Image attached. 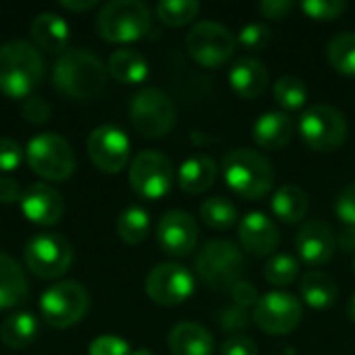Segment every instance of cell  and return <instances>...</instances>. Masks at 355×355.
Here are the masks:
<instances>
[{"mask_svg": "<svg viewBox=\"0 0 355 355\" xmlns=\"http://www.w3.org/2000/svg\"><path fill=\"white\" fill-rule=\"evenodd\" d=\"M106 64L85 48L64 50L52 69L56 89L73 100H92L106 85Z\"/></svg>", "mask_w": 355, "mask_h": 355, "instance_id": "obj_1", "label": "cell"}, {"mask_svg": "<svg viewBox=\"0 0 355 355\" xmlns=\"http://www.w3.org/2000/svg\"><path fill=\"white\" fill-rule=\"evenodd\" d=\"M225 183L243 200H262L275 187V168L270 160L252 148H235L220 162Z\"/></svg>", "mask_w": 355, "mask_h": 355, "instance_id": "obj_2", "label": "cell"}, {"mask_svg": "<svg viewBox=\"0 0 355 355\" xmlns=\"http://www.w3.org/2000/svg\"><path fill=\"white\" fill-rule=\"evenodd\" d=\"M44 77L40 50L23 40L0 46V92L8 98H29Z\"/></svg>", "mask_w": 355, "mask_h": 355, "instance_id": "obj_3", "label": "cell"}, {"mask_svg": "<svg viewBox=\"0 0 355 355\" xmlns=\"http://www.w3.org/2000/svg\"><path fill=\"white\" fill-rule=\"evenodd\" d=\"M152 27V12L141 0H110L96 19L98 33L108 42H135L141 40Z\"/></svg>", "mask_w": 355, "mask_h": 355, "instance_id": "obj_4", "label": "cell"}, {"mask_svg": "<svg viewBox=\"0 0 355 355\" xmlns=\"http://www.w3.org/2000/svg\"><path fill=\"white\" fill-rule=\"evenodd\" d=\"M196 270L208 287L216 291H231L239 281H243V254L227 239H212L200 250L196 258Z\"/></svg>", "mask_w": 355, "mask_h": 355, "instance_id": "obj_5", "label": "cell"}, {"mask_svg": "<svg viewBox=\"0 0 355 355\" xmlns=\"http://www.w3.org/2000/svg\"><path fill=\"white\" fill-rule=\"evenodd\" d=\"M25 158L31 171L46 181H64L75 171V152L71 144L54 131L33 135L27 141Z\"/></svg>", "mask_w": 355, "mask_h": 355, "instance_id": "obj_6", "label": "cell"}, {"mask_svg": "<svg viewBox=\"0 0 355 355\" xmlns=\"http://www.w3.org/2000/svg\"><path fill=\"white\" fill-rule=\"evenodd\" d=\"M185 46L189 56L200 67L218 69L233 58L237 48V35L223 23L200 21L189 29Z\"/></svg>", "mask_w": 355, "mask_h": 355, "instance_id": "obj_7", "label": "cell"}, {"mask_svg": "<svg viewBox=\"0 0 355 355\" xmlns=\"http://www.w3.org/2000/svg\"><path fill=\"white\" fill-rule=\"evenodd\" d=\"M300 137L314 152H335L347 139V121L329 104H314L300 116Z\"/></svg>", "mask_w": 355, "mask_h": 355, "instance_id": "obj_8", "label": "cell"}, {"mask_svg": "<svg viewBox=\"0 0 355 355\" xmlns=\"http://www.w3.org/2000/svg\"><path fill=\"white\" fill-rule=\"evenodd\" d=\"M40 310L52 329H69L87 314L89 293L77 281H60L42 293Z\"/></svg>", "mask_w": 355, "mask_h": 355, "instance_id": "obj_9", "label": "cell"}, {"mask_svg": "<svg viewBox=\"0 0 355 355\" xmlns=\"http://www.w3.org/2000/svg\"><path fill=\"white\" fill-rule=\"evenodd\" d=\"M133 127L146 137H164L177 121V110L168 94L158 87L139 89L129 106Z\"/></svg>", "mask_w": 355, "mask_h": 355, "instance_id": "obj_10", "label": "cell"}, {"mask_svg": "<svg viewBox=\"0 0 355 355\" xmlns=\"http://www.w3.org/2000/svg\"><path fill=\"white\" fill-rule=\"evenodd\" d=\"M25 264L40 279H58L73 264V245L58 233H37L25 243Z\"/></svg>", "mask_w": 355, "mask_h": 355, "instance_id": "obj_11", "label": "cell"}, {"mask_svg": "<svg viewBox=\"0 0 355 355\" xmlns=\"http://www.w3.org/2000/svg\"><path fill=\"white\" fill-rule=\"evenodd\" d=\"M173 181H175V168L164 154L146 150L131 160L129 183L139 198L160 200L171 191Z\"/></svg>", "mask_w": 355, "mask_h": 355, "instance_id": "obj_12", "label": "cell"}, {"mask_svg": "<svg viewBox=\"0 0 355 355\" xmlns=\"http://www.w3.org/2000/svg\"><path fill=\"white\" fill-rule=\"evenodd\" d=\"M304 316L302 302L287 291H270L262 295L252 312L254 322L272 337H283L293 333Z\"/></svg>", "mask_w": 355, "mask_h": 355, "instance_id": "obj_13", "label": "cell"}, {"mask_svg": "<svg viewBox=\"0 0 355 355\" xmlns=\"http://www.w3.org/2000/svg\"><path fill=\"white\" fill-rule=\"evenodd\" d=\"M196 279L189 268L177 262L156 264L146 277V293L160 306H179L191 297Z\"/></svg>", "mask_w": 355, "mask_h": 355, "instance_id": "obj_14", "label": "cell"}, {"mask_svg": "<svg viewBox=\"0 0 355 355\" xmlns=\"http://www.w3.org/2000/svg\"><path fill=\"white\" fill-rule=\"evenodd\" d=\"M87 154L104 173H121L129 164L131 141L121 127L100 125L87 137Z\"/></svg>", "mask_w": 355, "mask_h": 355, "instance_id": "obj_15", "label": "cell"}, {"mask_svg": "<svg viewBox=\"0 0 355 355\" xmlns=\"http://www.w3.org/2000/svg\"><path fill=\"white\" fill-rule=\"evenodd\" d=\"M200 229L196 218L185 210H168L156 225V241L160 250L173 258L189 256L198 245Z\"/></svg>", "mask_w": 355, "mask_h": 355, "instance_id": "obj_16", "label": "cell"}, {"mask_svg": "<svg viewBox=\"0 0 355 355\" xmlns=\"http://www.w3.org/2000/svg\"><path fill=\"white\" fill-rule=\"evenodd\" d=\"M295 250L304 264L324 266L337 252V235L324 220H306L295 235Z\"/></svg>", "mask_w": 355, "mask_h": 355, "instance_id": "obj_17", "label": "cell"}, {"mask_svg": "<svg viewBox=\"0 0 355 355\" xmlns=\"http://www.w3.org/2000/svg\"><path fill=\"white\" fill-rule=\"evenodd\" d=\"M19 204L25 218L40 227H52L60 223L64 214L62 196L48 183H31L27 189H23Z\"/></svg>", "mask_w": 355, "mask_h": 355, "instance_id": "obj_18", "label": "cell"}, {"mask_svg": "<svg viewBox=\"0 0 355 355\" xmlns=\"http://www.w3.org/2000/svg\"><path fill=\"white\" fill-rule=\"evenodd\" d=\"M239 243L241 250L254 258L270 256L281 241V233L277 223L264 212H250L239 223Z\"/></svg>", "mask_w": 355, "mask_h": 355, "instance_id": "obj_19", "label": "cell"}, {"mask_svg": "<svg viewBox=\"0 0 355 355\" xmlns=\"http://www.w3.org/2000/svg\"><path fill=\"white\" fill-rule=\"evenodd\" d=\"M229 83L239 98L254 100L268 87V69L254 56H241L229 71Z\"/></svg>", "mask_w": 355, "mask_h": 355, "instance_id": "obj_20", "label": "cell"}, {"mask_svg": "<svg viewBox=\"0 0 355 355\" xmlns=\"http://www.w3.org/2000/svg\"><path fill=\"white\" fill-rule=\"evenodd\" d=\"M295 123L283 110H268L260 114L252 127L254 141L264 150H281L293 139Z\"/></svg>", "mask_w": 355, "mask_h": 355, "instance_id": "obj_21", "label": "cell"}, {"mask_svg": "<svg viewBox=\"0 0 355 355\" xmlns=\"http://www.w3.org/2000/svg\"><path fill=\"white\" fill-rule=\"evenodd\" d=\"M168 352L173 355H212L214 337L198 322H179L168 331Z\"/></svg>", "mask_w": 355, "mask_h": 355, "instance_id": "obj_22", "label": "cell"}, {"mask_svg": "<svg viewBox=\"0 0 355 355\" xmlns=\"http://www.w3.org/2000/svg\"><path fill=\"white\" fill-rule=\"evenodd\" d=\"M218 177V164L212 156L200 154L187 158L177 173V183L185 193L198 196L208 191Z\"/></svg>", "mask_w": 355, "mask_h": 355, "instance_id": "obj_23", "label": "cell"}, {"mask_svg": "<svg viewBox=\"0 0 355 355\" xmlns=\"http://www.w3.org/2000/svg\"><path fill=\"white\" fill-rule=\"evenodd\" d=\"M31 37L37 48L46 52H64L69 44V23L56 12H40L29 25Z\"/></svg>", "mask_w": 355, "mask_h": 355, "instance_id": "obj_24", "label": "cell"}, {"mask_svg": "<svg viewBox=\"0 0 355 355\" xmlns=\"http://www.w3.org/2000/svg\"><path fill=\"white\" fill-rule=\"evenodd\" d=\"M29 285L19 262L0 252V310L21 306L27 300Z\"/></svg>", "mask_w": 355, "mask_h": 355, "instance_id": "obj_25", "label": "cell"}, {"mask_svg": "<svg viewBox=\"0 0 355 355\" xmlns=\"http://www.w3.org/2000/svg\"><path fill=\"white\" fill-rule=\"evenodd\" d=\"M106 71L125 85H135V83H144L146 77L150 75V67L148 60L141 52L133 50V48H119L108 56L106 62Z\"/></svg>", "mask_w": 355, "mask_h": 355, "instance_id": "obj_26", "label": "cell"}, {"mask_svg": "<svg viewBox=\"0 0 355 355\" xmlns=\"http://www.w3.org/2000/svg\"><path fill=\"white\" fill-rule=\"evenodd\" d=\"M300 295L312 310H327L337 302L339 287L331 275L322 270H310L300 279Z\"/></svg>", "mask_w": 355, "mask_h": 355, "instance_id": "obj_27", "label": "cell"}, {"mask_svg": "<svg viewBox=\"0 0 355 355\" xmlns=\"http://www.w3.org/2000/svg\"><path fill=\"white\" fill-rule=\"evenodd\" d=\"M308 196L302 187L297 185H281L275 189L272 193V200H270V210L272 214L281 220V223H287V225H297L306 218L308 214Z\"/></svg>", "mask_w": 355, "mask_h": 355, "instance_id": "obj_28", "label": "cell"}, {"mask_svg": "<svg viewBox=\"0 0 355 355\" xmlns=\"http://www.w3.org/2000/svg\"><path fill=\"white\" fill-rule=\"evenodd\" d=\"M35 335H37V320L29 312L10 314L0 324V341L8 349H15V352L31 345Z\"/></svg>", "mask_w": 355, "mask_h": 355, "instance_id": "obj_29", "label": "cell"}, {"mask_svg": "<svg viewBox=\"0 0 355 355\" xmlns=\"http://www.w3.org/2000/svg\"><path fill=\"white\" fill-rule=\"evenodd\" d=\"M200 218L210 229L227 231V229H231L239 220V212H237V206L229 198L214 196V198H208V200L202 202Z\"/></svg>", "mask_w": 355, "mask_h": 355, "instance_id": "obj_30", "label": "cell"}, {"mask_svg": "<svg viewBox=\"0 0 355 355\" xmlns=\"http://www.w3.org/2000/svg\"><path fill=\"white\" fill-rule=\"evenodd\" d=\"M116 233L129 245L141 243L150 233V214L139 206L125 208L116 218Z\"/></svg>", "mask_w": 355, "mask_h": 355, "instance_id": "obj_31", "label": "cell"}, {"mask_svg": "<svg viewBox=\"0 0 355 355\" xmlns=\"http://www.w3.org/2000/svg\"><path fill=\"white\" fill-rule=\"evenodd\" d=\"M331 67L343 75H355V31H343L335 35L327 48Z\"/></svg>", "mask_w": 355, "mask_h": 355, "instance_id": "obj_32", "label": "cell"}, {"mask_svg": "<svg viewBox=\"0 0 355 355\" xmlns=\"http://www.w3.org/2000/svg\"><path fill=\"white\" fill-rule=\"evenodd\" d=\"M200 8L202 4L198 0H162L156 4V17L164 25L183 27L198 17Z\"/></svg>", "mask_w": 355, "mask_h": 355, "instance_id": "obj_33", "label": "cell"}, {"mask_svg": "<svg viewBox=\"0 0 355 355\" xmlns=\"http://www.w3.org/2000/svg\"><path fill=\"white\" fill-rule=\"evenodd\" d=\"M275 100L285 110H297L308 100V87L306 83L295 75H283L272 85Z\"/></svg>", "mask_w": 355, "mask_h": 355, "instance_id": "obj_34", "label": "cell"}, {"mask_svg": "<svg viewBox=\"0 0 355 355\" xmlns=\"http://www.w3.org/2000/svg\"><path fill=\"white\" fill-rule=\"evenodd\" d=\"M300 277V260L291 254H275L264 264V279L272 287H289Z\"/></svg>", "mask_w": 355, "mask_h": 355, "instance_id": "obj_35", "label": "cell"}, {"mask_svg": "<svg viewBox=\"0 0 355 355\" xmlns=\"http://www.w3.org/2000/svg\"><path fill=\"white\" fill-rule=\"evenodd\" d=\"M300 8L314 21H335L345 12L347 2L345 0H304L300 2Z\"/></svg>", "mask_w": 355, "mask_h": 355, "instance_id": "obj_36", "label": "cell"}, {"mask_svg": "<svg viewBox=\"0 0 355 355\" xmlns=\"http://www.w3.org/2000/svg\"><path fill=\"white\" fill-rule=\"evenodd\" d=\"M270 42H272V31L264 23H248L245 27H241V31L237 35V44H241L245 50H254V52L264 50Z\"/></svg>", "mask_w": 355, "mask_h": 355, "instance_id": "obj_37", "label": "cell"}, {"mask_svg": "<svg viewBox=\"0 0 355 355\" xmlns=\"http://www.w3.org/2000/svg\"><path fill=\"white\" fill-rule=\"evenodd\" d=\"M250 320H252V314L239 306H227V308L218 310V327L223 331H227L229 337L245 333L250 327Z\"/></svg>", "mask_w": 355, "mask_h": 355, "instance_id": "obj_38", "label": "cell"}, {"mask_svg": "<svg viewBox=\"0 0 355 355\" xmlns=\"http://www.w3.org/2000/svg\"><path fill=\"white\" fill-rule=\"evenodd\" d=\"M89 355H131V345L116 335H100L89 343Z\"/></svg>", "mask_w": 355, "mask_h": 355, "instance_id": "obj_39", "label": "cell"}, {"mask_svg": "<svg viewBox=\"0 0 355 355\" xmlns=\"http://www.w3.org/2000/svg\"><path fill=\"white\" fill-rule=\"evenodd\" d=\"M25 156V150L21 148L19 141L10 137H0V171L10 173L21 166Z\"/></svg>", "mask_w": 355, "mask_h": 355, "instance_id": "obj_40", "label": "cell"}, {"mask_svg": "<svg viewBox=\"0 0 355 355\" xmlns=\"http://www.w3.org/2000/svg\"><path fill=\"white\" fill-rule=\"evenodd\" d=\"M335 214L347 227H355V183L343 187L335 200Z\"/></svg>", "mask_w": 355, "mask_h": 355, "instance_id": "obj_41", "label": "cell"}, {"mask_svg": "<svg viewBox=\"0 0 355 355\" xmlns=\"http://www.w3.org/2000/svg\"><path fill=\"white\" fill-rule=\"evenodd\" d=\"M21 112L29 123L42 125V123H46L50 119V104L40 96H29V98H25Z\"/></svg>", "mask_w": 355, "mask_h": 355, "instance_id": "obj_42", "label": "cell"}, {"mask_svg": "<svg viewBox=\"0 0 355 355\" xmlns=\"http://www.w3.org/2000/svg\"><path fill=\"white\" fill-rule=\"evenodd\" d=\"M220 355H258V345L245 335H233L223 341Z\"/></svg>", "mask_w": 355, "mask_h": 355, "instance_id": "obj_43", "label": "cell"}, {"mask_svg": "<svg viewBox=\"0 0 355 355\" xmlns=\"http://www.w3.org/2000/svg\"><path fill=\"white\" fill-rule=\"evenodd\" d=\"M229 293H231L235 306H239V308H243V310L256 308V304H258V300H260L258 289H256L252 283H248V281H239Z\"/></svg>", "mask_w": 355, "mask_h": 355, "instance_id": "obj_44", "label": "cell"}, {"mask_svg": "<svg viewBox=\"0 0 355 355\" xmlns=\"http://www.w3.org/2000/svg\"><path fill=\"white\" fill-rule=\"evenodd\" d=\"M293 2L291 0H262L258 4V10L266 17V19H272V21H281L285 19L291 10H293Z\"/></svg>", "mask_w": 355, "mask_h": 355, "instance_id": "obj_45", "label": "cell"}, {"mask_svg": "<svg viewBox=\"0 0 355 355\" xmlns=\"http://www.w3.org/2000/svg\"><path fill=\"white\" fill-rule=\"evenodd\" d=\"M21 185L12 177H0V202L2 204H15L21 202Z\"/></svg>", "mask_w": 355, "mask_h": 355, "instance_id": "obj_46", "label": "cell"}, {"mask_svg": "<svg viewBox=\"0 0 355 355\" xmlns=\"http://www.w3.org/2000/svg\"><path fill=\"white\" fill-rule=\"evenodd\" d=\"M339 248L349 254V252H355V227H347L339 233V239H337Z\"/></svg>", "mask_w": 355, "mask_h": 355, "instance_id": "obj_47", "label": "cell"}, {"mask_svg": "<svg viewBox=\"0 0 355 355\" xmlns=\"http://www.w3.org/2000/svg\"><path fill=\"white\" fill-rule=\"evenodd\" d=\"M60 6L69 10H87L96 6V0H60Z\"/></svg>", "mask_w": 355, "mask_h": 355, "instance_id": "obj_48", "label": "cell"}, {"mask_svg": "<svg viewBox=\"0 0 355 355\" xmlns=\"http://www.w3.org/2000/svg\"><path fill=\"white\" fill-rule=\"evenodd\" d=\"M347 316H349V320L355 322V293L354 297L349 300V306H347Z\"/></svg>", "mask_w": 355, "mask_h": 355, "instance_id": "obj_49", "label": "cell"}, {"mask_svg": "<svg viewBox=\"0 0 355 355\" xmlns=\"http://www.w3.org/2000/svg\"><path fill=\"white\" fill-rule=\"evenodd\" d=\"M131 355H154V354H152V349H148V347H139V349L131 352Z\"/></svg>", "mask_w": 355, "mask_h": 355, "instance_id": "obj_50", "label": "cell"}, {"mask_svg": "<svg viewBox=\"0 0 355 355\" xmlns=\"http://www.w3.org/2000/svg\"><path fill=\"white\" fill-rule=\"evenodd\" d=\"M354 272H355V258H354Z\"/></svg>", "mask_w": 355, "mask_h": 355, "instance_id": "obj_51", "label": "cell"}]
</instances>
